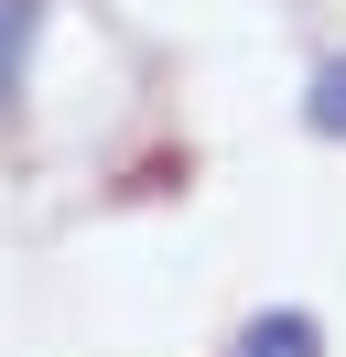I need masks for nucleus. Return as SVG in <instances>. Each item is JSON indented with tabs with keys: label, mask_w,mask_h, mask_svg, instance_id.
<instances>
[{
	"label": "nucleus",
	"mask_w": 346,
	"mask_h": 357,
	"mask_svg": "<svg viewBox=\"0 0 346 357\" xmlns=\"http://www.w3.org/2000/svg\"><path fill=\"white\" fill-rule=\"evenodd\" d=\"M33 22H43V0H0V109L22 98V66H33Z\"/></svg>",
	"instance_id": "2"
},
{
	"label": "nucleus",
	"mask_w": 346,
	"mask_h": 357,
	"mask_svg": "<svg viewBox=\"0 0 346 357\" xmlns=\"http://www.w3.org/2000/svg\"><path fill=\"white\" fill-rule=\"evenodd\" d=\"M303 119H314L324 141H346V54H336V66H314V98H303Z\"/></svg>",
	"instance_id": "3"
},
{
	"label": "nucleus",
	"mask_w": 346,
	"mask_h": 357,
	"mask_svg": "<svg viewBox=\"0 0 346 357\" xmlns=\"http://www.w3.org/2000/svg\"><path fill=\"white\" fill-rule=\"evenodd\" d=\"M238 357H324V325L314 314H260V325L238 335Z\"/></svg>",
	"instance_id": "1"
}]
</instances>
